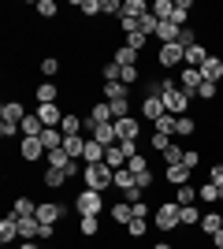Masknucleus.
I'll use <instances>...</instances> for the list:
<instances>
[{"label": "nucleus", "instance_id": "obj_1", "mask_svg": "<svg viewBox=\"0 0 223 249\" xmlns=\"http://www.w3.org/2000/svg\"><path fill=\"white\" fill-rule=\"evenodd\" d=\"M82 182H86V190H101V194H104V190L116 186V171L108 164H86L82 167Z\"/></svg>", "mask_w": 223, "mask_h": 249}, {"label": "nucleus", "instance_id": "obj_2", "mask_svg": "<svg viewBox=\"0 0 223 249\" xmlns=\"http://www.w3.org/2000/svg\"><path fill=\"white\" fill-rule=\"evenodd\" d=\"M71 208L78 216H101V212H104V194H101V190H78Z\"/></svg>", "mask_w": 223, "mask_h": 249}, {"label": "nucleus", "instance_id": "obj_3", "mask_svg": "<svg viewBox=\"0 0 223 249\" xmlns=\"http://www.w3.org/2000/svg\"><path fill=\"white\" fill-rule=\"evenodd\" d=\"M179 212L182 205H175V201H160L156 208H153V223H156V231H179Z\"/></svg>", "mask_w": 223, "mask_h": 249}, {"label": "nucleus", "instance_id": "obj_4", "mask_svg": "<svg viewBox=\"0 0 223 249\" xmlns=\"http://www.w3.org/2000/svg\"><path fill=\"white\" fill-rule=\"evenodd\" d=\"M156 63L164 67V71H175V67H182V63H186V49H182L179 41L160 45V49H156Z\"/></svg>", "mask_w": 223, "mask_h": 249}, {"label": "nucleus", "instance_id": "obj_5", "mask_svg": "<svg viewBox=\"0 0 223 249\" xmlns=\"http://www.w3.org/2000/svg\"><path fill=\"white\" fill-rule=\"evenodd\" d=\"M190 104H193V97L182 93L179 86L164 93V108H168V115H175V119H179V115H190Z\"/></svg>", "mask_w": 223, "mask_h": 249}, {"label": "nucleus", "instance_id": "obj_6", "mask_svg": "<svg viewBox=\"0 0 223 249\" xmlns=\"http://www.w3.org/2000/svg\"><path fill=\"white\" fill-rule=\"evenodd\" d=\"M49 149L41 145V138H22L19 142V160L22 164H45Z\"/></svg>", "mask_w": 223, "mask_h": 249}, {"label": "nucleus", "instance_id": "obj_7", "mask_svg": "<svg viewBox=\"0 0 223 249\" xmlns=\"http://www.w3.org/2000/svg\"><path fill=\"white\" fill-rule=\"evenodd\" d=\"M201 71H197V67H186V63H182L179 67V89L182 93H190V97H197V89H201Z\"/></svg>", "mask_w": 223, "mask_h": 249}, {"label": "nucleus", "instance_id": "obj_8", "mask_svg": "<svg viewBox=\"0 0 223 249\" xmlns=\"http://www.w3.org/2000/svg\"><path fill=\"white\" fill-rule=\"evenodd\" d=\"M26 115H30V112H26V104L15 101V97H8V101L0 104V119H8V123H19V126H22V119H26Z\"/></svg>", "mask_w": 223, "mask_h": 249}, {"label": "nucleus", "instance_id": "obj_9", "mask_svg": "<svg viewBox=\"0 0 223 249\" xmlns=\"http://www.w3.org/2000/svg\"><path fill=\"white\" fill-rule=\"evenodd\" d=\"M116 134H119V142H141V123L134 119V115L116 119Z\"/></svg>", "mask_w": 223, "mask_h": 249}, {"label": "nucleus", "instance_id": "obj_10", "mask_svg": "<svg viewBox=\"0 0 223 249\" xmlns=\"http://www.w3.org/2000/svg\"><path fill=\"white\" fill-rule=\"evenodd\" d=\"M201 78H205V82H212V86L223 82V56H216V52H212V56L201 63Z\"/></svg>", "mask_w": 223, "mask_h": 249}, {"label": "nucleus", "instance_id": "obj_11", "mask_svg": "<svg viewBox=\"0 0 223 249\" xmlns=\"http://www.w3.org/2000/svg\"><path fill=\"white\" fill-rule=\"evenodd\" d=\"M64 212H67V205H60V201H41V205H37V219H41V223H60Z\"/></svg>", "mask_w": 223, "mask_h": 249}, {"label": "nucleus", "instance_id": "obj_12", "mask_svg": "<svg viewBox=\"0 0 223 249\" xmlns=\"http://www.w3.org/2000/svg\"><path fill=\"white\" fill-rule=\"evenodd\" d=\"M101 101H108V104L130 101V86H123V82H101Z\"/></svg>", "mask_w": 223, "mask_h": 249}, {"label": "nucleus", "instance_id": "obj_13", "mask_svg": "<svg viewBox=\"0 0 223 249\" xmlns=\"http://www.w3.org/2000/svg\"><path fill=\"white\" fill-rule=\"evenodd\" d=\"M15 238H19V216H15V212H8V216L0 219V246L8 249Z\"/></svg>", "mask_w": 223, "mask_h": 249}, {"label": "nucleus", "instance_id": "obj_14", "mask_svg": "<svg viewBox=\"0 0 223 249\" xmlns=\"http://www.w3.org/2000/svg\"><path fill=\"white\" fill-rule=\"evenodd\" d=\"M141 115H145L149 123L164 119V115H168V108H164V97H141Z\"/></svg>", "mask_w": 223, "mask_h": 249}, {"label": "nucleus", "instance_id": "obj_15", "mask_svg": "<svg viewBox=\"0 0 223 249\" xmlns=\"http://www.w3.org/2000/svg\"><path fill=\"white\" fill-rule=\"evenodd\" d=\"M64 108H60V101H56V104H37V119H41V123L45 126H60V123H64Z\"/></svg>", "mask_w": 223, "mask_h": 249}, {"label": "nucleus", "instance_id": "obj_16", "mask_svg": "<svg viewBox=\"0 0 223 249\" xmlns=\"http://www.w3.org/2000/svg\"><path fill=\"white\" fill-rule=\"evenodd\" d=\"M71 178H67V171H60V167H41V186L45 190H64Z\"/></svg>", "mask_w": 223, "mask_h": 249}, {"label": "nucleus", "instance_id": "obj_17", "mask_svg": "<svg viewBox=\"0 0 223 249\" xmlns=\"http://www.w3.org/2000/svg\"><path fill=\"white\" fill-rule=\"evenodd\" d=\"M112 60H116L119 67H141V52H134L130 45H116V49H112Z\"/></svg>", "mask_w": 223, "mask_h": 249}, {"label": "nucleus", "instance_id": "obj_18", "mask_svg": "<svg viewBox=\"0 0 223 249\" xmlns=\"http://www.w3.org/2000/svg\"><path fill=\"white\" fill-rule=\"evenodd\" d=\"M86 119H89V123H116V115H112V104L101 101V97L89 104V115H86Z\"/></svg>", "mask_w": 223, "mask_h": 249}, {"label": "nucleus", "instance_id": "obj_19", "mask_svg": "<svg viewBox=\"0 0 223 249\" xmlns=\"http://www.w3.org/2000/svg\"><path fill=\"white\" fill-rule=\"evenodd\" d=\"M197 231H201V238H212L216 231H223V212H205L201 216V223H197Z\"/></svg>", "mask_w": 223, "mask_h": 249}, {"label": "nucleus", "instance_id": "obj_20", "mask_svg": "<svg viewBox=\"0 0 223 249\" xmlns=\"http://www.w3.org/2000/svg\"><path fill=\"white\" fill-rule=\"evenodd\" d=\"M108 216H112V223H116V227L127 231V223L134 219V205H130V201H119V205L108 208Z\"/></svg>", "mask_w": 223, "mask_h": 249}, {"label": "nucleus", "instance_id": "obj_21", "mask_svg": "<svg viewBox=\"0 0 223 249\" xmlns=\"http://www.w3.org/2000/svg\"><path fill=\"white\" fill-rule=\"evenodd\" d=\"M190 167L186 164H171V167H164V182H171V186H186L190 182Z\"/></svg>", "mask_w": 223, "mask_h": 249}, {"label": "nucleus", "instance_id": "obj_22", "mask_svg": "<svg viewBox=\"0 0 223 249\" xmlns=\"http://www.w3.org/2000/svg\"><path fill=\"white\" fill-rule=\"evenodd\" d=\"M190 11H193V0H175V11H171V19L179 30H186V22H190Z\"/></svg>", "mask_w": 223, "mask_h": 249}, {"label": "nucleus", "instance_id": "obj_23", "mask_svg": "<svg viewBox=\"0 0 223 249\" xmlns=\"http://www.w3.org/2000/svg\"><path fill=\"white\" fill-rule=\"evenodd\" d=\"M197 134H201V130H197V119H193V115H179V119H175V138L186 142V138H197Z\"/></svg>", "mask_w": 223, "mask_h": 249}, {"label": "nucleus", "instance_id": "obj_24", "mask_svg": "<svg viewBox=\"0 0 223 249\" xmlns=\"http://www.w3.org/2000/svg\"><path fill=\"white\" fill-rule=\"evenodd\" d=\"M208 56H212V52H208V45H205V41L190 45V49H186V67H197V71H201V63L208 60Z\"/></svg>", "mask_w": 223, "mask_h": 249}, {"label": "nucleus", "instance_id": "obj_25", "mask_svg": "<svg viewBox=\"0 0 223 249\" xmlns=\"http://www.w3.org/2000/svg\"><path fill=\"white\" fill-rule=\"evenodd\" d=\"M112 190H119V194H130V190H138V175L130 171V167H119L116 171V186Z\"/></svg>", "mask_w": 223, "mask_h": 249}, {"label": "nucleus", "instance_id": "obj_26", "mask_svg": "<svg viewBox=\"0 0 223 249\" xmlns=\"http://www.w3.org/2000/svg\"><path fill=\"white\" fill-rule=\"evenodd\" d=\"M60 130H64V138H71V134H86V119L78 112H67L64 115V123H60Z\"/></svg>", "mask_w": 223, "mask_h": 249}, {"label": "nucleus", "instance_id": "obj_27", "mask_svg": "<svg viewBox=\"0 0 223 249\" xmlns=\"http://www.w3.org/2000/svg\"><path fill=\"white\" fill-rule=\"evenodd\" d=\"M149 8H153L149 0H123V15H127V19H138V22L149 15Z\"/></svg>", "mask_w": 223, "mask_h": 249}, {"label": "nucleus", "instance_id": "obj_28", "mask_svg": "<svg viewBox=\"0 0 223 249\" xmlns=\"http://www.w3.org/2000/svg\"><path fill=\"white\" fill-rule=\"evenodd\" d=\"M104 153H108V149L101 145V142L86 138V153H82V160H86V164H104Z\"/></svg>", "mask_w": 223, "mask_h": 249}, {"label": "nucleus", "instance_id": "obj_29", "mask_svg": "<svg viewBox=\"0 0 223 249\" xmlns=\"http://www.w3.org/2000/svg\"><path fill=\"white\" fill-rule=\"evenodd\" d=\"M179 26H175V22H160L156 26V34H153V41H160V45H171V41H179Z\"/></svg>", "mask_w": 223, "mask_h": 249}, {"label": "nucleus", "instance_id": "obj_30", "mask_svg": "<svg viewBox=\"0 0 223 249\" xmlns=\"http://www.w3.org/2000/svg\"><path fill=\"white\" fill-rule=\"evenodd\" d=\"M193 201H201V194H197V186H193V182H186V186H179V190H175V205L190 208Z\"/></svg>", "mask_w": 223, "mask_h": 249}, {"label": "nucleus", "instance_id": "obj_31", "mask_svg": "<svg viewBox=\"0 0 223 249\" xmlns=\"http://www.w3.org/2000/svg\"><path fill=\"white\" fill-rule=\"evenodd\" d=\"M11 212H15L19 219H34V216H37V201H30V197H15Z\"/></svg>", "mask_w": 223, "mask_h": 249}, {"label": "nucleus", "instance_id": "obj_32", "mask_svg": "<svg viewBox=\"0 0 223 249\" xmlns=\"http://www.w3.org/2000/svg\"><path fill=\"white\" fill-rule=\"evenodd\" d=\"M37 231H41V219H19V238L22 242H37Z\"/></svg>", "mask_w": 223, "mask_h": 249}, {"label": "nucleus", "instance_id": "obj_33", "mask_svg": "<svg viewBox=\"0 0 223 249\" xmlns=\"http://www.w3.org/2000/svg\"><path fill=\"white\" fill-rule=\"evenodd\" d=\"M41 134H45V123L37 119V112H30L22 119V138H41Z\"/></svg>", "mask_w": 223, "mask_h": 249}, {"label": "nucleus", "instance_id": "obj_34", "mask_svg": "<svg viewBox=\"0 0 223 249\" xmlns=\"http://www.w3.org/2000/svg\"><path fill=\"white\" fill-rule=\"evenodd\" d=\"M78 234H82V238H97V234H101V219L97 216H78Z\"/></svg>", "mask_w": 223, "mask_h": 249}, {"label": "nucleus", "instance_id": "obj_35", "mask_svg": "<svg viewBox=\"0 0 223 249\" xmlns=\"http://www.w3.org/2000/svg\"><path fill=\"white\" fill-rule=\"evenodd\" d=\"M56 97H60V89H56L52 82H41L37 89H34V101L37 104H56Z\"/></svg>", "mask_w": 223, "mask_h": 249}, {"label": "nucleus", "instance_id": "obj_36", "mask_svg": "<svg viewBox=\"0 0 223 249\" xmlns=\"http://www.w3.org/2000/svg\"><path fill=\"white\" fill-rule=\"evenodd\" d=\"M171 142H175L171 134H160V130H153V134H149V149H153V156H156V153H168Z\"/></svg>", "mask_w": 223, "mask_h": 249}, {"label": "nucleus", "instance_id": "obj_37", "mask_svg": "<svg viewBox=\"0 0 223 249\" xmlns=\"http://www.w3.org/2000/svg\"><path fill=\"white\" fill-rule=\"evenodd\" d=\"M78 11L86 19H101L104 15V0H78Z\"/></svg>", "mask_w": 223, "mask_h": 249}, {"label": "nucleus", "instance_id": "obj_38", "mask_svg": "<svg viewBox=\"0 0 223 249\" xmlns=\"http://www.w3.org/2000/svg\"><path fill=\"white\" fill-rule=\"evenodd\" d=\"M37 71H41L45 78H56V74H64V63H60V56H45Z\"/></svg>", "mask_w": 223, "mask_h": 249}, {"label": "nucleus", "instance_id": "obj_39", "mask_svg": "<svg viewBox=\"0 0 223 249\" xmlns=\"http://www.w3.org/2000/svg\"><path fill=\"white\" fill-rule=\"evenodd\" d=\"M104 164L112 167V171H119V167H127V153H123L119 145H112V149L104 153Z\"/></svg>", "mask_w": 223, "mask_h": 249}, {"label": "nucleus", "instance_id": "obj_40", "mask_svg": "<svg viewBox=\"0 0 223 249\" xmlns=\"http://www.w3.org/2000/svg\"><path fill=\"white\" fill-rule=\"evenodd\" d=\"M197 223H201V212H197V208H182V212H179V227L182 231H190V227H197Z\"/></svg>", "mask_w": 223, "mask_h": 249}, {"label": "nucleus", "instance_id": "obj_41", "mask_svg": "<svg viewBox=\"0 0 223 249\" xmlns=\"http://www.w3.org/2000/svg\"><path fill=\"white\" fill-rule=\"evenodd\" d=\"M149 11H153L160 22H168V19H171V11H175V0H156V4H153Z\"/></svg>", "mask_w": 223, "mask_h": 249}, {"label": "nucleus", "instance_id": "obj_42", "mask_svg": "<svg viewBox=\"0 0 223 249\" xmlns=\"http://www.w3.org/2000/svg\"><path fill=\"white\" fill-rule=\"evenodd\" d=\"M164 156V167H171V164H182V156H186V149L179 145V142H171V149L168 153H160Z\"/></svg>", "mask_w": 223, "mask_h": 249}, {"label": "nucleus", "instance_id": "obj_43", "mask_svg": "<svg viewBox=\"0 0 223 249\" xmlns=\"http://www.w3.org/2000/svg\"><path fill=\"white\" fill-rule=\"evenodd\" d=\"M127 234H130V238H145V234H149V219H130V223H127Z\"/></svg>", "mask_w": 223, "mask_h": 249}, {"label": "nucleus", "instance_id": "obj_44", "mask_svg": "<svg viewBox=\"0 0 223 249\" xmlns=\"http://www.w3.org/2000/svg\"><path fill=\"white\" fill-rule=\"evenodd\" d=\"M127 167L134 171V175H141V171H153V164H149V156H145V153L130 156V160H127Z\"/></svg>", "mask_w": 223, "mask_h": 249}, {"label": "nucleus", "instance_id": "obj_45", "mask_svg": "<svg viewBox=\"0 0 223 249\" xmlns=\"http://www.w3.org/2000/svg\"><path fill=\"white\" fill-rule=\"evenodd\" d=\"M197 194H201V201H205V205H212V208H216V201H220V186L205 182V186H197Z\"/></svg>", "mask_w": 223, "mask_h": 249}, {"label": "nucleus", "instance_id": "obj_46", "mask_svg": "<svg viewBox=\"0 0 223 249\" xmlns=\"http://www.w3.org/2000/svg\"><path fill=\"white\" fill-rule=\"evenodd\" d=\"M34 11H37V19H56V11H60V8H56V0H37V8H34Z\"/></svg>", "mask_w": 223, "mask_h": 249}, {"label": "nucleus", "instance_id": "obj_47", "mask_svg": "<svg viewBox=\"0 0 223 249\" xmlns=\"http://www.w3.org/2000/svg\"><path fill=\"white\" fill-rule=\"evenodd\" d=\"M119 82H123V86H138V82H141V67H123Z\"/></svg>", "mask_w": 223, "mask_h": 249}, {"label": "nucleus", "instance_id": "obj_48", "mask_svg": "<svg viewBox=\"0 0 223 249\" xmlns=\"http://www.w3.org/2000/svg\"><path fill=\"white\" fill-rule=\"evenodd\" d=\"M15 134H22V126H19V123H8V119H0V138H4V142H11Z\"/></svg>", "mask_w": 223, "mask_h": 249}, {"label": "nucleus", "instance_id": "obj_49", "mask_svg": "<svg viewBox=\"0 0 223 249\" xmlns=\"http://www.w3.org/2000/svg\"><path fill=\"white\" fill-rule=\"evenodd\" d=\"M216 89H220V86H212V82H201V89H197V97H193V101H216Z\"/></svg>", "mask_w": 223, "mask_h": 249}, {"label": "nucleus", "instance_id": "obj_50", "mask_svg": "<svg viewBox=\"0 0 223 249\" xmlns=\"http://www.w3.org/2000/svg\"><path fill=\"white\" fill-rule=\"evenodd\" d=\"M156 26H160V19L153 15V11H149L145 19H141V34H145V37H153V34H156Z\"/></svg>", "mask_w": 223, "mask_h": 249}, {"label": "nucleus", "instance_id": "obj_51", "mask_svg": "<svg viewBox=\"0 0 223 249\" xmlns=\"http://www.w3.org/2000/svg\"><path fill=\"white\" fill-rule=\"evenodd\" d=\"M156 130H160V134H171V138H175V115H164V119H156Z\"/></svg>", "mask_w": 223, "mask_h": 249}, {"label": "nucleus", "instance_id": "obj_52", "mask_svg": "<svg viewBox=\"0 0 223 249\" xmlns=\"http://www.w3.org/2000/svg\"><path fill=\"white\" fill-rule=\"evenodd\" d=\"M153 216V205L149 201H134V219H149Z\"/></svg>", "mask_w": 223, "mask_h": 249}, {"label": "nucleus", "instance_id": "obj_53", "mask_svg": "<svg viewBox=\"0 0 223 249\" xmlns=\"http://www.w3.org/2000/svg\"><path fill=\"white\" fill-rule=\"evenodd\" d=\"M179 45H182V49H190V45H197V30H190V26H186V30L179 34Z\"/></svg>", "mask_w": 223, "mask_h": 249}, {"label": "nucleus", "instance_id": "obj_54", "mask_svg": "<svg viewBox=\"0 0 223 249\" xmlns=\"http://www.w3.org/2000/svg\"><path fill=\"white\" fill-rule=\"evenodd\" d=\"M112 115H116V119H127L130 115V101H116L112 104Z\"/></svg>", "mask_w": 223, "mask_h": 249}, {"label": "nucleus", "instance_id": "obj_55", "mask_svg": "<svg viewBox=\"0 0 223 249\" xmlns=\"http://www.w3.org/2000/svg\"><path fill=\"white\" fill-rule=\"evenodd\" d=\"M37 238H41V242H56V223H41Z\"/></svg>", "mask_w": 223, "mask_h": 249}, {"label": "nucleus", "instance_id": "obj_56", "mask_svg": "<svg viewBox=\"0 0 223 249\" xmlns=\"http://www.w3.org/2000/svg\"><path fill=\"white\" fill-rule=\"evenodd\" d=\"M208 182H212V186H223V164H212V167H208Z\"/></svg>", "mask_w": 223, "mask_h": 249}, {"label": "nucleus", "instance_id": "obj_57", "mask_svg": "<svg viewBox=\"0 0 223 249\" xmlns=\"http://www.w3.org/2000/svg\"><path fill=\"white\" fill-rule=\"evenodd\" d=\"M182 164H186V167L193 171V167L201 164V153H197V149H186V156H182Z\"/></svg>", "mask_w": 223, "mask_h": 249}, {"label": "nucleus", "instance_id": "obj_58", "mask_svg": "<svg viewBox=\"0 0 223 249\" xmlns=\"http://www.w3.org/2000/svg\"><path fill=\"white\" fill-rule=\"evenodd\" d=\"M119 149L127 153V160H130V156H138V153H141V149H138V142H119Z\"/></svg>", "mask_w": 223, "mask_h": 249}, {"label": "nucleus", "instance_id": "obj_59", "mask_svg": "<svg viewBox=\"0 0 223 249\" xmlns=\"http://www.w3.org/2000/svg\"><path fill=\"white\" fill-rule=\"evenodd\" d=\"M212 246H216V249H223V231H216V234H212Z\"/></svg>", "mask_w": 223, "mask_h": 249}, {"label": "nucleus", "instance_id": "obj_60", "mask_svg": "<svg viewBox=\"0 0 223 249\" xmlns=\"http://www.w3.org/2000/svg\"><path fill=\"white\" fill-rule=\"evenodd\" d=\"M149 249H175V246H171V242H153Z\"/></svg>", "mask_w": 223, "mask_h": 249}, {"label": "nucleus", "instance_id": "obj_61", "mask_svg": "<svg viewBox=\"0 0 223 249\" xmlns=\"http://www.w3.org/2000/svg\"><path fill=\"white\" fill-rule=\"evenodd\" d=\"M15 249H37V242H19Z\"/></svg>", "mask_w": 223, "mask_h": 249}, {"label": "nucleus", "instance_id": "obj_62", "mask_svg": "<svg viewBox=\"0 0 223 249\" xmlns=\"http://www.w3.org/2000/svg\"><path fill=\"white\" fill-rule=\"evenodd\" d=\"M220 130H223V112H220Z\"/></svg>", "mask_w": 223, "mask_h": 249}, {"label": "nucleus", "instance_id": "obj_63", "mask_svg": "<svg viewBox=\"0 0 223 249\" xmlns=\"http://www.w3.org/2000/svg\"><path fill=\"white\" fill-rule=\"evenodd\" d=\"M220 201H223V186H220Z\"/></svg>", "mask_w": 223, "mask_h": 249}, {"label": "nucleus", "instance_id": "obj_64", "mask_svg": "<svg viewBox=\"0 0 223 249\" xmlns=\"http://www.w3.org/2000/svg\"><path fill=\"white\" fill-rule=\"evenodd\" d=\"M175 249H179V246H175Z\"/></svg>", "mask_w": 223, "mask_h": 249}]
</instances>
